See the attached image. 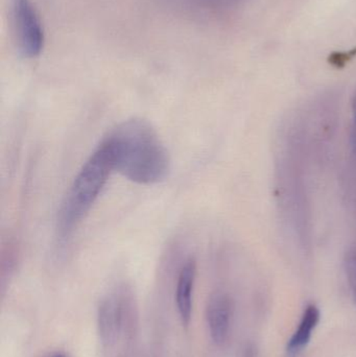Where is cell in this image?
<instances>
[{"mask_svg": "<svg viewBox=\"0 0 356 357\" xmlns=\"http://www.w3.org/2000/svg\"><path fill=\"white\" fill-rule=\"evenodd\" d=\"M102 144L110 153L114 171L127 180L154 185L169 177V152L148 121L127 119L113 129Z\"/></svg>", "mask_w": 356, "mask_h": 357, "instance_id": "6da1fadb", "label": "cell"}, {"mask_svg": "<svg viewBox=\"0 0 356 357\" xmlns=\"http://www.w3.org/2000/svg\"><path fill=\"white\" fill-rule=\"evenodd\" d=\"M114 172L108 149L100 144L73 180L56 218V238L66 243L85 220Z\"/></svg>", "mask_w": 356, "mask_h": 357, "instance_id": "7a4b0ae2", "label": "cell"}, {"mask_svg": "<svg viewBox=\"0 0 356 357\" xmlns=\"http://www.w3.org/2000/svg\"><path fill=\"white\" fill-rule=\"evenodd\" d=\"M13 19L19 48L29 58L39 56L43 50L44 33L37 10L29 0L13 1Z\"/></svg>", "mask_w": 356, "mask_h": 357, "instance_id": "3957f363", "label": "cell"}, {"mask_svg": "<svg viewBox=\"0 0 356 357\" xmlns=\"http://www.w3.org/2000/svg\"><path fill=\"white\" fill-rule=\"evenodd\" d=\"M232 302L229 296L215 293L209 298L206 308V320L209 333L215 344H223L229 335L231 323Z\"/></svg>", "mask_w": 356, "mask_h": 357, "instance_id": "277c9868", "label": "cell"}, {"mask_svg": "<svg viewBox=\"0 0 356 357\" xmlns=\"http://www.w3.org/2000/svg\"><path fill=\"white\" fill-rule=\"evenodd\" d=\"M196 264L194 258L186 260L180 270L176 289V303L183 325L187 326L192 320L194 307V289L196 282Z\"/></svg>", "mask_w": 356, "mask_h": 357, "instance_id": "5b68a950", "label": "cell"}, {"mask_svg": "<svg viewBox=\"0 0 356 357\" xmlns=\"http://www.w3.org/2000/svg\"><path fill=\"white\" fill-rule=\"evenodd\" d=\"M98 333L105 344L116 340L121 326V303L116 296H107L98 306Z\"/></svg>", "mask_w": 356, "mask_h": 357, "instance_id": "8992f818", "label": "cell"}, {"mask_svg": "<svg viewBox=\"0 0 356 357\" xmlns=\"http://www.w3.org/2000/svg\"><path fill=\"white\" fill-rule=\"evenodd\" d=\"M321 312L315 304H309L303 312L298 328L291 337L286 346V351L291 356L299 354L303 348L307 347L311 341L313 331L319 324Z\"/></svg>", "mask_w": 356, "mask_h": 357, "instance_id": "52a82bcc", "label": "cell"}, {"mask_svg": "<svg viewBox=\"0 0 356 357\" xmlns=\"http://www.w3.org/2000/svg\"><path fill=\"white\" fill-rule=\"evenodd\" d=\"M345 271L348 278L349 287L356 307V250L348 252L345 257Z\"/></svg>", "mask_w": 356, "mask_h": 357, "instance_id": "ba28073f", "label": "cell"}, {"mask_svg": "<svg viewBox=\"0 0 356 357\" xmlns=\"http://www.w3.org/2000/svg\"><path fill=\"white\" fill-rule=\"evenodd\" d=\"M350 144L353 153L356 154V121H353V128H351Z\"/></svg>", "mask_w": 356, "mask_h": 357, "instance_id": "9c48e42d", "label": "cell"}, {"mask_svg": "<svg viewBox=\"0 0 356 357\" xmlns=\"http://www.w3.org/2000/svg\"><path fill=\"white\" fill-rule=\"evenodd\" d=\"M353 121H356V92L353 102Z\"/></svg>", "mask_w": 356, "mask_h": 357, "instance_id": "30bf717a", "label": "cell"}, {"mask_svg": "<svg viewBox=\"0 0 356 357\" xmlns=\"http://www.w3.org/2000/svg\"><path fill=\"white\" fill-rule=\"evenodd\" d=\"M44 357H66L64 354H60V352H52V354H46Z\"/></svg>", "mask_w": 356, "mask_h": 357, "instance_id": "8fae6325", "label": "cell"}]
</instances>
